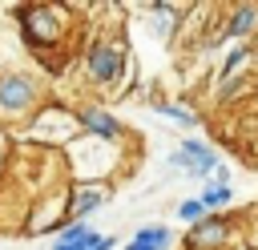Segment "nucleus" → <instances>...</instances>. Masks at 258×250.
Returning <instances> with one entry per match:
<instances>
[{
  "mask_svg": "<svg viewBox=\"0 0 258 250\" xmlns=\"http://www.w3.org/2000/svg\"><path fill=\"white\" fill-rule=\"evenodd\" d=\"M145 16H153V24H157V36H161V40H173L177 20L185 16V8H181V4H145Z\"/></svg>",
  "mask_w": 258,
  "mask_h": 250,
  "instance_id": "10",
  "label": "nucleus"
},
{
  "mask_svg": "<svg viewBox=\"0 0 258 250\" xmlns=\"http://www.w3.org/2000/svg\"><path fill=\"white\" fill-rule=\"evenodd\" d=\"M153 109H157L161 117H173L177 125H198V117H194L189 109H181V105H173V101H153Z\"/></svg>",
  "mask_w": 258,
  "mask_h": 250,
  "instance_id": "16",
  "label": "nucleus"
},
{
  "mask_svg": "<svg viewBox=\"0 0 258 250\" xmlns=\"http://www.w3.org/2000/svg\"><path fill=\"white\" fill-rule=\"evenodd\" d=\"M77 113H81V133H85V137L109 141V145H117V141L125 137V125H121L105 105H81Z\"/></svg>",
  "mask_w": 258,
  "mask_h": 250,
  "instance_id": "7",
  "label": "nucleus"
},
{
  "mask_svg": "<svg viewBox=\"0 0 258 250\" xmlns=\"http://www.w3.org/2000/svg\"><path fill=\"white\" fill-rule=\"evenodd\" d=\"M177 218L181 222H189V226H198L202 218H210V210H206V202L194 194V198H185V202H177Z\"/></svg>",
  "mask_w": 258,
  "mask_h": 250,
  "instance_id": "15",
  "label": "nucleus"
},
{
  "mask_svg": "<svg viewBox=\"0 0 258 250\" xmlns=\"http://www.w3.org/2000/svg\"><path fill=\"white\" fill-rule=\"evenodd\" d=\"M20 141H32L40 149H73L85 133H81V113L60 105V101H44L36 109L32 121H24V129H16Z\"/></svg>",
  "mask_w": 258,
  "mask_h": 250,
  "instance_id": "3",
  "label": "nucleus"
},
{
  "mask_svg": "<svg viewBox=\"0 0 258 250\" xmlns=\"http://www.w3.org/2000/svg\"><path fill=\"white\" fill-rule=\"evenodd\" d=\"M93 230L85 226V222H73V226H64L60 234H56V242H52V250H89L93 246Z\"/></svg>",
  "mask_w": 258,
  "mask_h": 250,
  "instance_id": "12",
  "label": "nucleus"
},
{
  "mask_svg": "<svg viewBox=\"0 0 258 250\" xmlns=\"http://www.w3.org/2000/svg\"><path fill=\"white\" fill-rule=\"evenodd\" d=\"M254 32H258V4H230L222 12V24H218L214 44H226V40L246 44V36H254Z\"/></svg>",
  "mask_w": 258,
  "mask_h": 250,
  "instance_id": "6",
  "label": "nucleus"
},
{
  "mask_svg": "<svg viewBox=\"0 0 258 250\" xmlns=\"http://www.w3.org/2000/svg\"><path fill=\"white\" fill-rule=\"evenodd\" d=\"M169 242H173V230L169 226H141L121 250H165Z\"/></svg>",
  "mask_w": 258,
  "mask_h": 250,
  "instance_id": "11",
  "label": "nucleus"
},
{
  "mask_svg": "<svg viewBox=\"0 0 258 250\" xmlns=\"http://www.w3.org/2000/svg\"><path fill=\"white\" fill-rule=\"evenodd\" d=\"M109 202V185H69V226L73 222H85L89 214H97L101 206Z\"/></svg>",
  "mask_w": 258,
  "mask_h": 250,
  "instance_id": "9",
  "label": "nucleus"
},
{
  "mask_svg": "<svg viewBox=\"0 0 258 250\" xmlns=\"http://www.w3.org/2000/svg\"><path fill=\"white\" fill-rule=\"evenodd\" d=\"M12 20L20 24V36L28 44V52L40 60V69L60 73V48H69V40L77 36V8H60V4H16ZM69 65V60H64Z\"/></svg>",
  "mask_w": 258,
  "mask_h": 250,
  "instance_id": "1",
  "label": "nucleus"
},
{
  "mask_svg": "<svg viewBox=\"0 0 258 250\" xmlns=\"http://www.w3.org/2000/svg\"><path fill=\"white\" fill-rule=\"evenodd\" d=\"M4 157H8V129L0 125V169H4Z\"/></svg>",
  "mask_w": 258,
  "mask_h": 250,
  "instance_id": "18",
  "label": "nucleus"
},
{
  "mask_svg": "<svg viewBox=\"0 0 258 250\" xmlns=\"http://www.w3.org/2000/svg\"><path fill=\"white\" fill-rule=\"evenodd\" d=\"M113 246H117V238H109V234H97L89 250H113Z\"/></svg>",
  "mask_w": 258,
  "mask_h": 250,
  "instance_id": "17",
  "label": "nucleus"
},
{
  "mask_svg": "<svg viewBox=\"0 0 258 250\" xmlns=\"http://www.w3.org/2000/svg\"><path fill=\"white\" fill-rule=\"evenodd\" d=\"M77 65H81V81H85L89 89L113 93V89L125 85V73H129V48H125L121 36H113V32H97V36L85 44V52H81Z\"/></svg>",
  "mask_w": 258,
  "mask_h": 250,
  "instance_id": "2",
  "label": "nucleus"
},
{
  "mask_svg": "<svg viewBox=\"0 0 258 250\" xmlns=\"http://www.w3.org/2000/svg\"><path fill=\"white\" fill-rule=\"evenodd\" d=\"M234 242V222L226 214H210L185 230V250H226Z\"/></svg>",
  "mask_w": 258,
  "mask_h": 250,
  "instance_id": "5",
  "label": "nucleus"
},
{
  "mask_svg": "<svg viewBox=\"0 0 258 250\" xmlns=\"http://www.w3.org/2000/svg\"><path fill=\"white\" fill-rule=\"evenodd\" d=\"M246 65H250V44H234L230 52H226V60L218 65V77L226 81V77H238V73H246Z\"/></svg>",
  "mask_w": 258,
  "mask_h": 250,
  "instance_id": "14",
  "label": "nucleus"
},
{
  "mask_svg": "<svg viewBox=\"0 0 258 250\" xmlns=\"http://www.w3.org/2000/svg\"><path fill=\"white\" fill-rule=\"evenodd\" d=\"M198 198L206 202V210H210V214H218V210H226V206L234 202V190H230V185H222V181H206V185L198 190Z\"/></svg>",
  "mask_w": 258,
  "mask_h": 250,
  "instance_id": "13",
  "label": "nucleus"
},
{
  "mask_svg": "<svg viewBox=\"0 0 258 250\" xmlns=\"http://www.w3.org/2000/svg\"><path fill=\"white\" fill-rule=\"evenodd\" d=\"M44 105V85L28 69H0V125H20L32 121L36 109Z\"/></svg>",
  "mask_w": 258,
  "mask_h": 250,
  "instance_id": "4",
  "label": "nucleus"
},
{
  "mask_svg": "<svg viewBox=\"0 0 258 250\" xmlns=\"http://www.w3.org/2000/svg\"><path fill=\"white\" fill-rule=\"evenodd\" d=\"M181 157H185V173L189 177H214L222 169V157L214 153V145H206L202 137H185L181 145Z\"/></svg>",
  "mask_w": 258,
  "mask_h": 250,
  "instance_id": "8",
  "label": "nucleus"
}]
</instances>
